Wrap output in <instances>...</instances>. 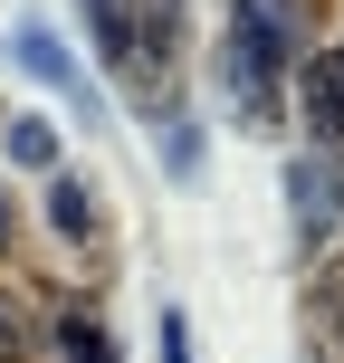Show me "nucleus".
I'll return each mask as SVG.
<instances>
[{
    "mask_svg": "<svg viewBox=\"0 0 344 363\" xmlns=\"http://www.w3.org/2000/svg\"><path fill=\"white\" fill-rule=\"evenodd\" d=\"M287 57H296V10L287 0H230V29H220V96H230V115L249 134L277 125Z\"/></svg>",
    "mask_w": 344,
    "mask_h": 363,
    "instance_id": "1",
    "label": "nucleus"
},
{
    "mask_svg": "<svg viewBox=\"0 0 344 363\" xmlns=\"http://www.w3.org/2000/svg\"><path fill=\"white\" fill-rule=\"evenodd\" d=\"M182 19L192 0H87V38L134 96H163L172 106V57H182ZM153 106V115H163Z\"/></svg>",
    "mask_w": 344,
    "mask_h": 363,
    "instance_id": "2",
    "label": "nucleus"
},
{
    "mask_svg": "<svg viewBox=\"0 0 344 363\" xmlns=\"http://www.w3.org/2000/svg\"><path fill=\"white\" fill-rule=\"evenodd\" d=\"M287 220H296V249H326V239L344 230V172L326 163V153H306V163H287Z\"/></svg>",
    "mask_w": 344,
    "mask_h": 363,
    "instance_id": "3",
    "label": "nucleus"
},
{
    "mask_svg": "<svg viewBox=\"0 0 344 363\" xmlns=\"http://www.w3.org/2000/svg\"><path fill=\"white\" fill-rule=\"evenodd\" d=\"M10 57H19V77H38V86H48V96H67V106L87 115V125H96V115H106V106H96V96H87V67H77L67 48H57V29H38V19H19V29H10Z\"/></svg>",
    "mask_w": 344,
    "mask_h": 363,
    "instance_id": "4",
    "label": "nucleus"
},
{
    "mask_svg": "<svg viewBox=\"0 0 344 363\" xmlns=\"http://www.w3.org/2000/svg\"><path fill=\"white\" fill-rule=\"evenodd\" d=\"M296 115H306L316 153H344V48L306 57V77H296Z\"/></svg>",
    "mask_w": 344,
    "mask_h": 363,
    "instance_id": "5",
    "label": "nucleus"
},
{
    "mask_svg": "<svg viewBox=\"0 0 344 363\" xmlns=\"http://www.w3.org/2000/svg\"><path fill=\"white\" fill-rule=\"evenodd\" d=\"M48 230L67 249H106V201H96L87 172H48Z\"/></svg>",
    "mask_w": 344,
    "mask_h": 363,
    "instance_id": "6",
    "label": "nucleus"
},
{
    "mask_svg": "<svg viewBox=\"0 0 344 363\" xmlns=\"http://www.w3.org/2000/svg\"><path fill=\"white\" fill-rule=\"evenodd\" d=\"M48 354H57V363H115V335L96 325L87 306H67V315L48 325Z\"/></svg>",
    "mask_w": 344,
    "mask_h": 363,
    "instance_id": "7",
    "label": "nucleus"
},
{
    "mask_svg": "<svg viewBox=\"0 0 344 363\" xmlns=\"http://www.w3.org/2000/svg\"><path fill=\"white\" fill-rule=\"evenodd\" d=\"M0 153H10L19 172H57V125H38V115H10V125H0Z\"/></svg>",
    "mask_w": 344,
    "mask_h": 363,
    "instance_id": "8",
    "label": "nucleus"
},
{
    "mask_svg": "<svg viewBox=\"0 0 344 363\" xmlns=\"http://www.w3.org/2000/svg\"><path fill=\"white\" fill-rule=\"evenodd\" d=\"M163 163H172V182L201 172V125H192V115H182V125H163Z\"/></svg>",
    "mask_w": 344,
    "mask_h": 363,
    "instance_id": "9",
    "label": "nucleus"
},
{
    "mask_svg": "<svg viewBox=\"0 0 344 363\" xmlns=\"http://www.w3.org/2000/svg\"><path fill=\"white\" fill-rule=\"evenodd\" d=\"M29 345H38V325H29V306H19V296L0 287V363H10V354H29Z\"/></svg>",
    "mask_w": 344,
    "mask_h": 363,
    "instance_id": "10",
    "label": "nucleus"
},
{
    "mask_svg": "<svg viewBox=\"0 0 344 363\" xmlns=\"http://www.w3.org/2000/svg\"><path fill=\"white\" fill-rule=\"evenodd\" d=\"M153 335H163V345H153L163 363H192V325H182V306H163V325H153Z\"/></svg>",
    "mask_w": 344,
    "mask_h": 363,
    "instance_id": "11",
    "label": "nucleus"
},
{
    "mask_svg": "<svg viewBox=\"0 0 344 363\" xmlns=\"http://www.w3.org/2000/svg\"><path fill=\"white\" fill-rule=\"evenodd\" d=\"M0 258H10V191H0Z\"/></svg>",
    "mask_w": 344,
    "mask_h": 363,
    "instance_id": "12",
    "label": "nucleus"
}]
</instances>
